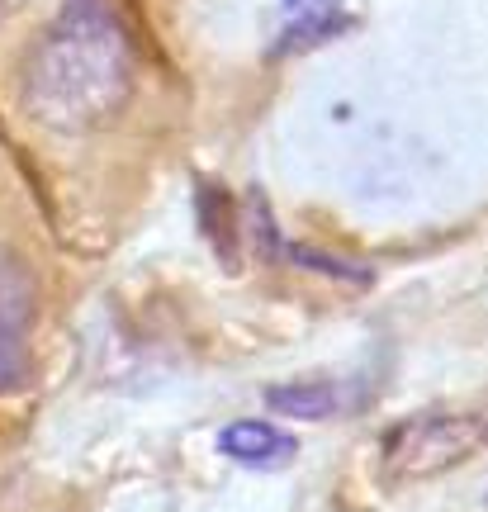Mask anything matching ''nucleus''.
<instances>
[{"label":"nucleus","mask_w":488,"mask_h":512,"mask_svg":"<svg viewBox=\"0 0 488 512\" xmlns=\"http://www.w3.org/2000/svg\"><path fill=\"white\" fill-rule=\"evenodd\" d=\"M266 403H271L275 413H285V418H332V408H337V389L323 380H299V384H275L266 389Z\"/></svg>","instance_id":"39448f33"},{"label":"nucleus","mask_w":488,"mask_h":512,"mask_svg":"<svg viewBox=\"0 0 488 512\" xmlns=\"http://www.w3.org/2000/svg\"><path fill=\"white\" fill-rule=\"evenodd\" d=\"M218 451L228 460H237V465H261V470H275L280 460H290L294 451H299V441L285 437L280 427H271V422H228L223 432H218Z\"/></svg>","instance_id":"20e7f679"},{"label":"nucleus","mask_w":488,"mask_h":512,"mask_svg":"<svg viewBox=\"0 0 488 512\" xmlns=\"http://www.w3.org/2000/svg\"><path fill=\"white\" fill-rule=\"evenodd\" d=\"M488 441V408L460 413V408H427L403 418L384 437V470L394 479H432L455 470Z\"/></svg>","instance_id":"f03ea898"},{"label":"nucleus","mask_w":488,"mask_h":512,"mask_svg":"<svg viewBox=\"0 0 488 512\" xmlns=\"http://www.w3.org/2000/svg\"><path fill=\"white\" fill-rule=\"evenodd\" d=\"M29 328H34V275L0 247V394L29 384Z\"/></svg>","instance_id":"7ed1b4c3"},{"label":"nucleus","mask_w":488,"mask_h":512,"mask_svg":"<svg viewBox=\"0 0 488 512\" xmlns=\"http://www.w3.org/2000/svg\"><path fill=\"white\" fill-rule=\"evenodd\" d=\"M128 91L133 53L119 19L105 0H67L24 72V100L34 119L57 133H86L114 119Z\"/></svg>","instance_id":"f257e3e1"},{"label":"nucleus","mask_w":488,"mask_h":512,"mask_svg":"<svg viewBox=\"0 0 488 512\" xmlns=\"http://www.w3.org/2000/svg\"><path fill=\"white\" fill-rule=\"evenodd\" d=\"M285 5H290V10H294V5H299V0H285Z\"/></svg>","instance_id":"423d86ee"}]
</instances>
